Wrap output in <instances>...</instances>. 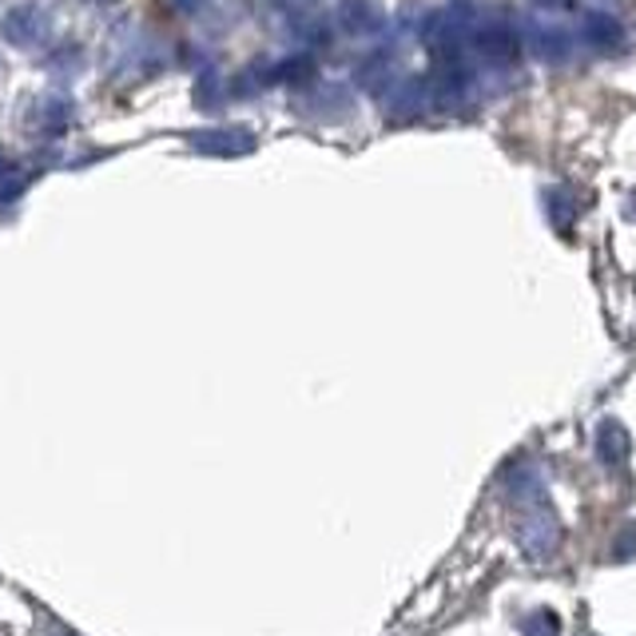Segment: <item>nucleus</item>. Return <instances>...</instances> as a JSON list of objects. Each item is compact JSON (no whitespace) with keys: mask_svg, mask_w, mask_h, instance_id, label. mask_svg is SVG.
<instances>
[{"mask_svg":"<svg viewBox=\"0 0 636 636\" xmlns=\"http://www.w3.org/2000/svg\"><path fill=\"white\" fill-rule=\"evenodd\" d=\"M525 636H561V620H557V613L542 608V613H533V617H525Z\"/></svg>","mask_w":636,"mask_h":636,"instance_id":"f257e3e1","label":"nucleus"},{"mask_svg":"<svg viewBox=\"0 0 636 636\" xmlns=\"http://www.w3.org/2000/svg\"><path fill=\"white\" fill-rule=\"evenodd\" d=\"M57 636H64V633H57Z\"/></svg>","mask_w":636,"mask_h":636,"instance_id":"f03ea898","label":"nucleus"}]
</instances>
